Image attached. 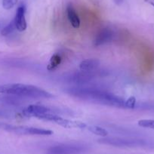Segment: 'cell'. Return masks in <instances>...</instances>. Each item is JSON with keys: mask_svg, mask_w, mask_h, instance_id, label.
<instances>
[{"mask_svg": "<svg viewBox=\"0 0 154 154\" xmlns=\"http://www.w3.org/2000/svg\"><path fill=\"white\" fill-rule=\"evenodd\" d=\"M94 72H88V71L81 70L79 72H74L69 73L64 77L66 82L69 83L75 84L78 85H85L88 82H90L94 78Z\"/></svg>", "mask_w": 154, "mask_h": 154, "instance_id": "5", "label": "cell"}, {"mask_svg": "<svg viewBox=\"0 0 154 154\" xmlns=\"http://www.w3.org/2000/svg\"><path fill=\"white\" fill-rule=\"evenodd\" d=\"M25 14H26L25 7L23 5L19 6L16 11L15 17L14 19L15 27L19 32H23L26 29V20Z\"/></svg>", "mask_w": 154, "mask_h": 154, "instance_id": "9", "label": "cell"}, {"mask_svg": "<svg viewBox=\"0 0 154 154\" xmlns=\"http://www.w3.org/2000/svg\"><path fill=\"white\" fill-rule=\"evenodd\" d=\"M0 94H10L23 98L48 99L53 97L52 94L43 88L32 85L13 83L0 85Z\"/></svg>", "mask_w": 154, "mask_h": 154, "instance_id": "2", "label": "cell"}, {"mask_svg": "<svg viewBox=\"0 0 154 154\" xmlns=\"http://www.w3.org/2000/svg\"><path fill=\"white\" fill-rule=\"evenodd\" d=\"M88 149L80 143H60L48 148L46 154H81Z\"/></svg>", "mask_w": 154, "mask_h": 154, "instance_id": "3", "label": "cell"}, {"mask_svg": "<svg viewBox=\"0 0 154 154\" xmlns=\"http://www.w3.org/2000/svg\"><path fill=\"white\" fill-rule=\"evenodd\" d=\"M12 132L17 134H24V135H51L53 134L51 130L34 128V127L17 126V125L14 126Z\"/></svg>", "mask_w": 154, "mask_h": 154, "instance_id": "8", "label": "cell"}, {"mask_svg": "<svg viewBox=\"0 0 154 154\" xmlns=\"http://www.w3.org/2000/svg\"><path fill=\"white\" fill-rule=\"evenodd\" d=\"M114 36H115V32L111 28H102L96 34L93 43L96 47L103 45L113 40Z\"/></svg>", "mask_w": 154, "mask_h": 154, "instance_id": "7", "label": "cell"}, {"mask_svg": "<svg viewBox=\"0 0 154 154\" xmlns=\"http://www.w3.org/2000/svg\"><path fill=\"white\" fill-rule=\"evenodd\" d=\"M65 92L79 100L92 101L106 106L126 108V100L102 88L77 85L66 88Z\"/></svg>", "mask_w": 154, "mask_h": 154, "instance_id": "1", "label": "cell"}, {"mask_svg": "<svg viewBox=\"0 0 154 154\" xmlns=\"http://www.w3.org/2000/svg\"><path fill=\"white\" fill-rule=\"evenodd\" d=\"M99 142L103 144L111 145L119 147H134L144 145V141L142 140H137L127 137H103L99 140Z\"/></svg>", "mask_w": 154, "mask_h": 154, "instance_id": "4", "label": "cell"}, {"mask_svg": "<svg viewBox=\"0 0 154 154\" xmlns=\"http://www.w3.org/2000/svg\"><path fill=\"white\" fill-rule=\"evenodd\" d=\"M66 14H67V18L69 20V23L72 25V26L75 29H78L80 26V19L79 15L77 14L75 8L72 7V5H68L66 7Z\"/></svg>", "mask_w": 154, "mask_h": 154, "instance_id": "11", "label": "cell"}, {"mask_svg": "<svg viewBox=\"0 0 154 154\" xmlns=\"http://www.w3.org/2000/svg\"><path fill=\"white\" fill-rule=\"evenodd\" d=\"M139 126L154 130V119H141L138 122Z\"/></svg>", "mask_w": 154, "mask_h": 154, "instance_id": "14", "label": "cell"}, {"mask_svg": "<svg viewBox=\"0 0 154 154\" xmlns=\"http://www.w3.org/2000/svg\"><path fill=\"white\" fill-rule=\"evenodd\" d=\"M14 29H16V27L14 20H13L11 23H9V24H8L5 27L3 28V29L2 30L1 33L3 35H9V34H11V32L14 30Z\"/></svg>", "mask_w": 154, "mask_h": 154, "instance_id": "15", "label": "cell"}, {"mask_svg": "<svg viewBox=\"0 0 154 154\" xmlns=\"http://www.w3.org/2000/svg\"><path fill=\"white\" fill-rule=\"evenodd\" d=\"M100 62L98 59L90 58L82 60L79 64V69L83 71L94 72L100 66Z\"/></svg>", "mask_w": 154, "mask_h": 154, "instance_id": "10", "label": "cell"}, {"mask_svg": "<svg viewBox=\"0 0 154 154\" xmlns=\"http://www.w3.org/2000/svg\"><path fill=\"white\" fill-rule=\"evenodd\" d=\"M18 0H2V6L5 9H11L17 3Z\"/></svg>", "mask_w": 154, "mask_h": 154, "instance_id": "16", "label": "cell"}, {"mask_svg": "<svg viewBox=\"0 0 154 154\" xmlns=\"http://www.w3.org/2000/svg\"><path fill=\"white\" fill-rule=\"evenodd\" d=\"M113 1L116 4H117V5H121V4L123 2L124 0H113Z\"/></svg>", "mask_w": 154, "mask_h": 154, "instance_id": "17", "label": "cell"}, {"mask_svg": "<svg viewBox=\"0 0 154 154\" xmlns=\"http://www.w3.org/2000/svg\"><path fill=\"white\" fill-rule=\"evenodd\" d=\"M87 128L91 133L101 137H106L108 134L107 131L102 127L97 126V125H89V126H87Z\"/></svg>", "mask_w": 154, "mask_h": 154, "instance_id": "13", "label": "cell"}, {"mask_svg": "<svg viewBox=\"0 0 154 154\" xmlns=\"http://www.w3.org/2000/svg\"><path fill=\"white\" fill-rule=\"evenodd\" d=\"M49 112H54V110L42 105L31 104L22 110V115L25 117H35L38 119L41 116Z\"/></svg>", "mask_w": 154, "mask_h": 154, "instance_id": "6", "label": "cell"}, {"mask_svg": "<svg viewBox=\"0 0 154 154\" xmlns=\"http://www.w3.org/2000/svg\"><path fill=\"white\" fill-rule=\"evenodd\" d=\"M62 61V57L58 53H55L53 54L50 58L49 62L47 66V69L48 71H54V69H57L60 65Z\"/></svg>", "mask_w": 154, "mask_h": 154, "instance_id": "12", "label": "cell"}]
</instances>
